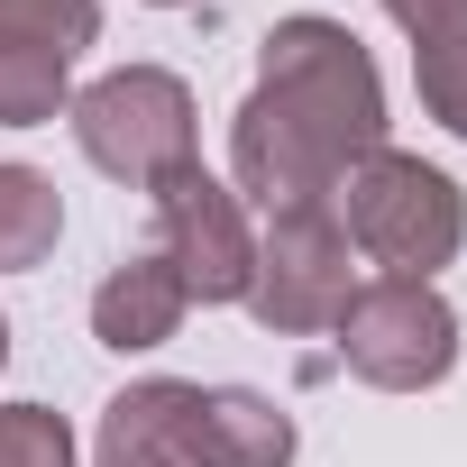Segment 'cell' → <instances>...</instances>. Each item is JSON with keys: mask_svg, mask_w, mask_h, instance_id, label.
I'll use <instances>...</instances> for the list:
<instances>
[{"mask_svg": "<svg viewBox=\"0 0 467 467\" xmlns=\"http://www.w3.org/2000/svg\"><path fill=\"white\" fill-rule=\"evenodd\" d=\"M385 147V83L358 28L303 10L275 19L257 47V92L229 119V174L239 192L285 220V211H330L339 183Z\"/></svg>", "mask_w": 467, "mask_h": 467, "instance_id": "cell-1", "label": "cell"}, {"mask_svg": "<svg viewBox=\"0 0 467 467\" xmlns=\"http://www.w3.org/2000/svg\"><path fill=\"white\" fill-rule=\"evenodd\" d=\"M110 440H147L174 467H294L303 431L275 394L257 385H183V376H147L129 394H110L101 412Z\"/></svg>", "mask_w": 467, "mask_h": 467, "instance_id": "cell-2", "label": "cell"}, {"mask_svg": "<svg viewBox=\"0 0 467 467\" xmlns=\"http://www.w3.org/2000/svg\"><path fill=\"white\" fill-rule=\"evenodd\" d=\"M339 229H348V248H367L385 275H412V285H431L458 248H467V192L440 174V165H421V156H394V147H376L348 183H339Z\"/></svg>", "mask_w": 467, "mask_h": 467, "instance_id": "cell-3", "label": "cell"}, {"mask_svg": "<svg viewBox=\"0 0 467 467\" xmlns=\"http://www.w3.org/2000/svg\"><path fill=\"white\" fill-rule=\"evenodd\" d=\"M74 147L110 174V183H165L174 165H192V92L165 65H119L101 83L74 92Z\"/></svg>", "mask_w": 467, "mask_h": 467, "instance_id": "cell-4", "label": "cell"}, {"mask_svg": "<svg viewBox=\"0 0 467 467\" xmlns=\"http://www.w3.org/2000/svg\"><path fill=\"white\" fill-rule=\"evenodd\" d=\"M330 330H339V367L376 394H431L458 367V312L440 303V285H412V275L358 285Z\"/></svg>", "mask_w": 467, "mask_h": 467, "instance_id": "cell-5", "label": "cell"}, {"mask_svg": "<svg viewBox=\"0 0 467 467\" xmlns=\"http://www.w3.org/2000/svg\"><path fill=\"white\" fill-rule=\"evenodd\" d=\"M156 202V257L174 266L183 303H248V275H257V229L239 211V192H229L220 174L174 165L165 183H147Z\"/></svg>", "mask_w": 467, "mask_h": 467, "instance_id": "cell-6", "label": "cell"}, {"mask_svg": "<svg viewBox=\"0 0 467 467\" xmlns=\"http://www.w3.org/2000/svg\"><path fill=\"white\" fill-rule=\"evenodd\" d=\"M358 294V266H348V229L339 211H285L266 220V239H257V275H248V312L257 330L275 339H312L348 312Z\"/></svg>", "mask_w": 467, "mask_h": 467, "instance_id": "cell-7", "label": "cell"}, {"mask_svg": "<svg viewBox=\"0 0 467 467\" xmlns=\"http://www.w3.org/2000/svg\"><path fill=\"white\" fill-rule=\"evenodd\" d=\"M183 285H174V266L147 248V257H129V266H110L101 275V294H92V339L101 348H119V358H138V348H165L174 330H183Z\"/></svg>", "mask_w": 467, "mask_h": 467, "instance_id": "cell-8", "label": "cell"}, {"mask_svg": "<svg viewBox=\"0 0 467 467\" xmlns=\"http://www.w3.org/2000/svg\"><path fill=\"white\" fill-rule=\"evenodd\" d=\"M56 239H65V192H56V174H37V165H0V275L47 266Z\"/></svg>", "mask_w": 467, "mask_h": 467, "instance_id": "cell-9", "label": "cell"}, {"mask_svg": "<svg viewBox=\"0 0 467 467\" xmlns=\"http://www.w3.org/2000/svg\"><path fill=\"white\" fill-rule=\"evenodd\" d=\"M412 83H421V110L449 138H467V0H449L431 28H412Z\"/></svg>", "mask_w": 467, "mask_h": 467, "instance_id": "cell-10", "label": "cell"}, {"mask_svg": "<svg viewBox=\"0 0 467 467\" xmlns=\"http://www.w3.org/2000/svg\"><path fill=\"white\" fill-rule=\"evenodd\" d=\"M92 37H101V0H0V47H37L74 65Z\"/></svg>", "mask_w": 467, "mask_h": 467, "instance_id": "cell-11", "label": "cell"}, {"mask_svg": "<svg viewBox=\"0 0 467 467\" xmlns=\"http://www.w3.org/2000/svg\"><path fill=\"white\" fill-rule=\"evenodd\" d=\"M56 110H74V65L37 47H0V129H47Z\"/></svg>", "mask_w": 467, "mask_h": 467, "instance_id": "cell-12", "label": "cell"}, {"mask_svg": "<svg viewBox=\"0 0 467 467\" xmlns=\"http://www.w3.org/2000/svg\"><path fill=\"white\" fill-rule=\"evenodd\" d=\"M0 467H74V431L47 403H0Z\"/></svg>", "mask_w": 467, "mask_h": 467, "instance_id": "cell-13", "label": "cell"}, {"mask_svg": "<svg viewBox=\"0 0 467 467\" xmlns=\"http://www.w3.org/2000/svg\"><path fill=\"white\" fill-rule=\"evenodd\" d=\"M92 467H174V458H165V449H147V440H110V431H101Z\"/></svg>", "mask_w": 467, "mask_h": 467, "instance_id": "cell-14", "label": "cell"}, {"mask_svg": "<svg viewBox=\"0 0 467 467\" xmlns=\"http://www.w3.org/2000/svg\"><path fill=\"white\" fill-rule=\"evenodd\" d=\"M440 10H449V0H385V19H394V28H403V37H412V28H431V19H440Z\"/></svg>", "mask_w": 467, "mask_h": 467, "instance_id": "cell-15", "label": "cell"}, {"mask_svg": "<svg viewBox=\"0 0 467 467\" xmlns=\"http://www.w3.org/2000/svg\"><path fill=\"white\" fill-rule=\"evenodd\" d=\"M0 367H10V321H0Z\"/></svg>", "mask_w": 467, "mask_h": 467, "instance_id": "cell-16", "label": "cell"}, {"mask_svg": "<svg viewBox=\"0 0 467 467\" xmlns=\"http://www.w3.org/2000/svg\"><path fill=\"white\" fill-rule=\"evenodd\" d=\"M156 10H183V0H156Z\"/></svg>", "mask_w": 467, "mask_h": 467, "instance_id": "cell-17", "label": "cell"}]
</instances>
